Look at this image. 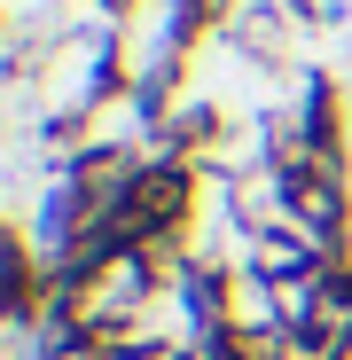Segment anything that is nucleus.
Listing matches in <instances>:
<instances>
[{
    "instance_id": "nucleus-1",
    "label": "nucleus",
    "mask_w": 352,
    "mask_h": 360,
    "mask_svg": "<svg viewBox=\"0 0 352 360\" xmlns=\"http://www.w3.org/2000/svg\"><path fill=\"white\" fill-rule=\"evenodd\" d=\"M188 219V165H149V172H133V188L117 196V235L141 251V243H157V235H172Z\"/></svg>"
},
{
    "instance_id": "nucleus-3",
    "label": "nucleus",
    "mask_w": 352,
    "mask_h": 360,
    "mask_svg": "<svg viewBox=\"0 0 352 360\" xmlns=\"http://www.w3.org/2000/svg\"><path fill=\"white\" fill-rule=\"evenodd\" d=\"M329 360H352V337H344V345H337V352H329Z\"/></svg>"
},
{
    "instance_id": "nucleus-2",
    "label": "nucleus",
    "mask_w": 352,
    "mask_h": 360,
    "mask_svg": "<svg viewBox=\"0 0 352 360\" xmlns=\"http://www.w3.org/2000/svg\"><path fill=\"white\" fill-rule=\"evenodd\" d=\"M94 360H181V352L149 345V337H110V345H94Z\"/></svg>"
}]
</instances>
